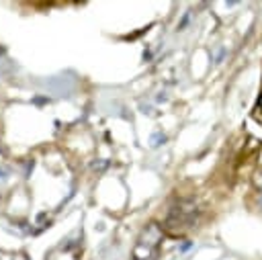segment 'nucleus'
I'll return each instance as SVG.
<instances>
[{
  "mask_svg": "<svg viewBox=\"0 0 262 260\" xmlns=\"http://www.w3.org/2000/svg\"><path fill=\"white\" fill-rule=\"evenodd\" d=\"M160 246H162V227L158 223H147L133 248V260H158Z\"/></svg>",
  "mask_w": 262,
  "mask_h": 260,
  "instance_id": "1",
  "label": "nucleus"
},
{
  "mask_svg": "<svg viewBox=\"0 0 262 260\" xmlns=\"http://www.w3.org/2000/svg\"><path fill=\"white\" fill-rule=\"evenodd\" d=\"M196 215H199V209L192 201H178L170 213H168V219H166V227L174 233H182L186 229H190L196 221Z\"/></svg>",
  "mask_w": 262,
  "mask_h": 260,
  "instance_id": "2",
  "label": "nucleus"
},
{
  "mask_svg": "<svg viewBox=\"0 0 262 260\" xmlns=\"http://www.w3.org/2000/svg\"><path fill=\"white\" fill-rule=\"evenodd\" d=\"M164 141H166V137H164L162 133H156V135L151 137V145H154V147H158V145L164 143Z\"/></svg>",
  "mask_w": 262,
  "mask_h": 260,
  "instance_id": "3",
  "label": "nucleus"
}]
</instances>
